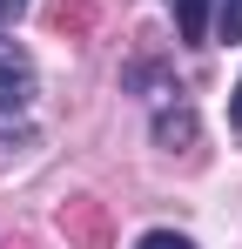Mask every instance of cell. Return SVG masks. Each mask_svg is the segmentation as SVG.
I'll return each mask as SVG.
<instances>
[{
    "mask_svg": "<svg viewBox=\"0 0 242 249\" xmlns=\"http://www.w3.org/2000/svg\"><path fill=\"white\" fill-rule=\"evenodd\" d=\"M20 7H27V0H0V27H7V20H14Z\"/></svg>",
    "mask_w": 242,
    "mask_h": 249,
    "instance_id": "ba28073f",
    "label": "cell"
},
{
    "mask_svg": "<svg viewBox=\"0 0 242 249\" xmlns=\"http://www.w3.org/2000/svg\"><path fill=\"white\" fill-rule=\"evenodd\" d=\"M215 34L222 41H242V0H222L215 7Z\"/></svg>",
    "mask_w": 242,
    "mask_h": 249,
    "instance_id": "8992f818",
    "label": "cell"
},
{
    "mask_svg": "<svg viewBox=\"0 0 242 249\" xmlns=\"http://www.w3.org/2000/svg\"><path fill=\"white\" fill-rule=\"evenodd\" d=\"M155 142H161V148H175V142H195V108H189V101L161 108V115H155Z\"/></svg>",
    "mask_w": 242,
    "mask_h": 249,
    "instance_id": "277c9868",
    "label": "cell"
},
{
    "mask_svg": "<svg viewBox=\"0 0 242 249\" xmlns=\"http://www.w3.org/2000/svg\"><path fill=\"white\" fill-rule=\"evenodd\" d=\"M7 249H34V236H7Z\"/></svg>",
    "mask_w": 242,
    "mask_h": 249,
    "instance_id": "30bf717a",
    "label": "cell"
},
{
    "mask_svg": "<svg viewBox=\"0 0 242 249\" xmlns=\"http://www.w3.org/2000/svg\"><path fill=\"white\" fill-rule=\"evenodd\" d=\"M229 122L242 128V81H236V101H229Z\"/></svg>",
    "mask_w": 242,
    "mask_h": 249,
    "instance_id": "9c48e42d",
    "label": "cell"
},
{
    "mask_svg": "<svg viewBox=\"0 0 242 249\" xmlns=\"http://www.w3.org/2000/svg\"><path fill=\"white\" fill-rule=\"evenodd\" d=\"M101 27V7L94 0H54L47 7V34H61V41H87Z\"/></svg>",
    "mask_w": 242,
    "mask_h": 249,
    "instance_id": "3957f363",
    "label": "cell"
},
{
    "mask_svg": "<svg viewBox=\"0 0 242 249\" xmlns=\"http://www.w3.org/2000/svg\"><path fill=\"white\" fill-rule=\"evenodd\" d=\"M135 249H195V243H189V236H175V229H148Z\"/></svg>",
    "mask_w": 242,
    "mask_h": 249,
    "instance_id": "52a82bcc",
    "label": "cell"
},
{
    "mask_svg": "<svg viewBox=\"0 0 242 249\" xmlns=\"http://www.w3.org/2000/svg\"><path fill=\"white\" fill-rule=\"evenodd\" d=\"M175 14H182V41L189 47L208 41V0H175Z\"/></svg>",
    "mask_w": 242,
    "mask_h": 249,
    "instance_id": "5b68a950",
    "label": "cell"
},
{
    "mask_svg": "<svg viewBox=\"0 0 242 249\" xmlns=\"http://www.w3.org/2000/svg\"><path fill=\"white\" fill-rule=\"evenodd\" d=\"M27 101H34V54L20 41H0V108L20 115Z\"/></svg>",
    "mask_w": 242,
    "mask_h": 249,
    "instance_id": "7a4b0ae2",
    "label": "cell"
},
{
    "mask_svg": "<svg viewBox=\"0 0 242 249\" xmlns=\"http://www.w3.org/2000/svg\"><path fill=\"white\" fill-rule=\"evenodd\" d=\"M54 222H61L68 249H115V215H108L101 196H68Z\"/></svg>",
    "mask_w": 242,
    "mask_h": 249,
    "instance_id": "6da1fadb",
    "label": "cell"
}]
</instances>
